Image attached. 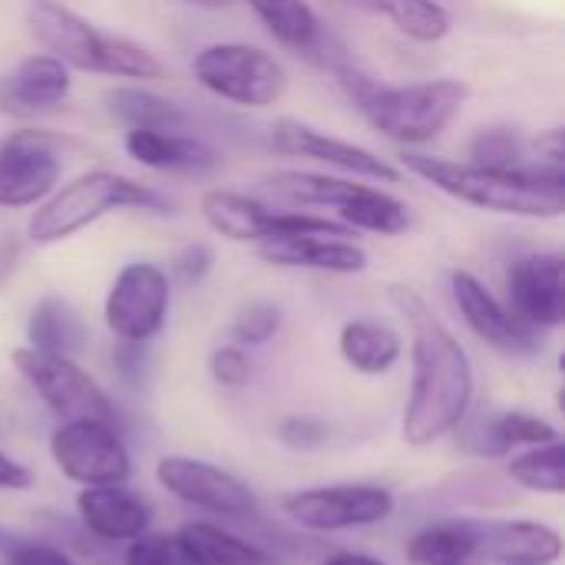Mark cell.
I'll use <instances>...</instances> for the list:
<instances>
[{
	"mask_svg": "<svg viewBox=\"0 0 565 565\" xmlns=\"http://www.w3.org/2000/svg\"><path fill=\"white\" fill-rule=\"evenodd\" d=\"M477 556V533L470 520L457 523H437L417 533L407 543V563L411 565H450L470 563Z\"/></svg>",
	"mask_w": 565,
	"mask_h": 565,
	"instance_id": "cell-29",
	"label": "cell"
},
{
	"mask_svg": "<svg viewBox=\"0 0 565 565\" xmlns=\"http://www.w3.org/2000/svg\"><path fill=\"white\" fill-rule=\"evenodd\" d=\"M321 565H387V563H381V559H374V556H361V553H338V556L324 559Z\"/></svg>",
	"mask_w": 565,
	"mask_h": 565,
	"instance_id": "cell-40",
	"label": "cell"
},
{
	"mask_svg": "<svg viewBox=\"0 0 565 565\" xmlns=\"http://www.w3.org/2000/svg\"><path fill=\"white\" fill-rule=\"evenodd\" d=\"M278 440L288 444V447L311 450V447H321L328 440V427L321 420H315V417H288L278 427Z\"/></svg>",
	"mask_w": 565,
	"mask_h": 565,
	"instance_id": "cell-38",
	"label": "cell"
},
{
	"mask_svg": "<svg viewBox=\"0 0 565 565\" xmlns=\"http://www.w3.org/2000/svg\"><path fill=\"white\" fill-rule=\"evenodd\" d=\"M477 556L497 565H553L563 556V536L553 526L530 520L473 523Z\"/></svg>",
	"mask_w": 565,
	"mask_h": 565,
	"instance_id": "cell-21",
	"label": "cell"
},
{
	"mask_svg": "<svg viewBox=\"0 0 565 565\" xmlns=\"http://www.w3.org/2000/svg\"><path fill=\"white\" fill-rule=\"evenodd\" d=\"M17 374L33 387V394L60 417V420H99L116 424V407L109 394L96 384L89 371L76 364V358L46 354L33 348H17L10 354Z\"/></svg>",
	"mask_w": 565,
	"mask_h": 565,
	"instance_id": "cell-8",
	"label": "cell"
},
{
	"mask_svg": "<svg viewBox=\"0 0 565 565\" xmlns=\"http://www.w3.org/2000/svg\"><path fill=\"white\" fill-rule=\"evenodd\" d=\"M26 26L36 43L70 70L139 83L162 76V60L149 46L99 30L60 0H33L26 7Z\"/></svg>",
	"mask_w": 565,
	"mask_h": 565,
	"instance_id": "cell-5",
	"label": "cell"
},
{
	"mask_svg": "<svg viewBox=\"0 0 565 565\" xmlns=\"http://www.w3.org/2000/svg\"><path fill=\"white\" fill-rule=\"evenodd\" d=\"M258 258L275 268H305L328 275H361L371 268V255L354 238L338 235H281L258 245Z\"/></svg>",
	"mask_w": 565,
	"mask_h": 565,
	"instance_id": "cell-17",
	"label": "cell"
},
{
	"mask_svg": "<svg viewBox=\"0 0 565 565\" xmlns=\"http://www.w3.org/2000/svg\"><path fill=\"white\" fill-rule=\"evenodd\" d=\"M56 470L79 487H113L132 477V457L113 424L63 420L50 437Z\"/></svg>",
	"mask_w": 565,
	"mask_h": 565,
	"instance_id": "cell-13",
	"label": "cell"
},
{
	"mask_svg": "<svg viewBox=\"0 0 565 565\" xmlns=\"http://www.w3.org/2000/svg\"><path fill=\"white\" fill-rule=\"evenodd\" d=\"M358 10L384 17L397 33L414 43H440L450 30V10L437 0H348Z\"/></svg>",
	"mask_w": 565,
	"mask_h": 565,
	"instance_id": "cell-28",
	"label": "cell"
},
{
	"mask_svg": "<svg viewBox=\"0 0 565 565\" xmlns=\"http://www.w3.org/2000/svg\"><path fill=\"white\" fill-rule=\"evenodd\" d=\"M338 354L354 374L381 377L391 367H397V361L404 358V338L391 324L371 318H351L338 331Z\"/></svg>",
	"mask_w": 565,
	"mask_h": 565,
	"instance_id": "cell-23",
	"label": "cell"
},
{
	"mask_svg": "<svg viewBox=\"0 0 565 565\" xmlns=\"http://www.w3.org/2000/svg\"><path fill=\"white\" fill-rule=\"evenodd\" d=\"M113 212L172 215L175 199L122 172L89 169V172L73 175L70 182H60L40 205H33L26 235L33 245H60Z\"/></svg>",
	"mask_w": 565,
	"mask_h": 565,
	"instance_id": "cell-4",
	"label": "cell"
},
{
	"mask_svg": "<svg viewBox=\"0 0 565 565\" xmlns=\"http://www.w3.org/2000/svg\"><path fill=\"white\" fill-rule=\"evenodd\" d=\"M26 348L76 358L86 348V324L79 311L56 295L40 298L26 318Z\"/></svg>",
	"mask_w": 565,
	"mask_h": 565,
	"instance_id": "cell-25",
	"label": "cell"
},
{
	"mask_svg": "<svg viewBox=\"0 0 565 565\" xmlns=\"http://www.w3.org/2000/svg\"><path fill=\"white\" fill-rule=\"evenodd\" d=\"M209 374L218 387H245L248 377H252V361L245 354V348L238 344H225V348H215L212 358H209Z\"/></svg>",
	"mask_w": 565,
	"mask_h": 565,
	"instance_id": "cell-35",
	"label": "cell"
},
{
	"mask_svg": "<svg viewBox=\"0 0 565 565\" xmlns=\"http://www.w3.org/2000/svg\"><path fill=\"white\" fill-rule=\"evenodd\" d=\"M252 13L262 20V26L288 50L295 53H315L321 40L328 36V26L321 23L318 10L308 0H245Z\"/></svg>",
	"mask_w": 565,
	"mask_h": 565,
	"instance_id": "cell-26",
	"label": "cell"
},
{
	"mask_svg": "<svg viewBox=\"0 0 565 565\" xmlns=\"http://www.w3.org/2000/svg\"><path fill=\"white\" fill-rule=\"evenodd\" d=\"M450 298L463 318V324L490 348L503 351V354H516V358H530L543 351V334L526 328L510 308L507 301H500L483 278H477L467 268H454L450 271Z\"/></svg>",
	"mask_w": 565,
	"mask_h": 565,
	"instance_id": "cell-15",
	"label": "cell"
},
{
	"mask_svg": "<svg viewBox=\"0 0 565 565\" xmlns=\"http://www.w3.org/2000/svg\"><path fill=\"white\" fill-rule=\"evenodd\" d=\"M73 79L70 66L60 63L53 53H30L23 56L3 79H0V109L17 116H33L56 109L70 99Z\"/></svg>",
	"mask_w": 565,
	"mask_h": 565,
	"instance_id": "cell-19",
	"label": "cell"
},
{
	"mask_svg": "<svg viewBox=\"0 0 565 565\" xmlns=\"http://www.w3.org/2000/svg\"><path fill=\"white\" fill-rule=\"evenodd\" d=\"M103 103H106L109 119H116L122 129H182L185 126V113L179 109V103L136 83L106 89Z\"/></svg>",
	"mask_w": 565,
	"mask_h": 565,
	"instance_id": "cell-27",
	"label": "cell"
},
{
	"mask_svg": "<svg viewBox=\"0 0 565 565\" xmlns=\"http://www.w3.org/2000/svg\"><path fill=\"white\" fill-rule=\"evenodd\" d=\"M507 477L530 493L543 497H563L565 493V447L563 440L526 447L523 454H513L507 463Z\"/></svg>",
	"mask_w": 565,
	"mask_h": 565,
	"instance_id": "cell-30",
	"label": "cell"
},
{
	"mask_svg": "<svg viewBox=\"0 0 565 565\" xmlns=\"http://www.w3.org/2000/svg\"><path fill=\"white\" fill-rule=\"evenodd\" d=\"M271 149L291 159H311L318 166L334 169L338 175H351V179H364V182H377V185H401L404 182V169H397L391 159H381L374 149L341 139L315 122L295 119V116H281L271 126Z\"/></svg>",
	"mask_w": 565,
	"mask_h": 565,
	"instance_id": "cell-10",
	"label": "cell"
},
{
	"mask_svg": "<svg viewBox=\"0 0 565 565\" xmlns=\"http://www.w3.org/2000/svg\"><path fill=\"white\" fill-rule=\"evenodd\" d=\"M490 169H516L530 162V139L516 126H487L470 139V159Z\"/></svg>",
	"mask_w": 565,
	"mask_h": 565,
	"instance_id": "cell-31",
	"label": "cell"
},
{
	"mask_svg": "<svg viewBox=\"0 0 565 565\" xmlns=\"http://www.w3.org/2000/svg\"><path fill=\"white\" fill-rule=\"evenodd\" d=\"M391 301L411 328V397L404 407V440L430 447L454 434L473 407L477 377L463 344L414 288H391Z\"/></svg>",
	"mask_w": 565,
	"mask_h": 565,
	"instance_id": "cell-1",
	"label": "cell"
},
{
	"mask_svg": "<svg viewBox=\"0 0 565 565\" xmlns=\"http://www.w3.org/2000/svg\"><path fill=\"white\" fill-rule=\"evenodd\" d=\"M212 268H215V252H212V245L192 242V245H185V248L175 252V258H172V265H169L166 275H172V278L182 281V285H202V281L212 275Z\"/></svg>",
	"mask_w": 565,
	"mask_h": 565,
	"instance_id": "cell-36",
	"label": "cell"
},
{
	"mask_svg": "<svg viewBox=\"0 0 565 565\" xmlns=\"http://www.w3.org/2000/svg\"><path fill=\"white\" fill-rule=\"evenodd\" d=\"M126 565H195L189 559L179 533H142L136 540H129L126 553H122Z\"/></svg>",
	"mask_w": 565,
	"mask_h": 565,
	"instance_id": "cell-34",
	"label": "cell"
},
{
	"mask_svg": "<svg viewBox=\"0 0 565 565\" xmlns=\"http://www.w3.org/2000/svg\"><path fill=\"white\" fill-rule=\"evenodd\" d=\"M281 321L285 315L275 301H248L232 321V338L238 348H262L275 341V334L281 331Z\"/></svg>",
	"mask_w": 565,
	"mask_h": 565,
	"instance_id": "cell-33",
	"label": "cell"
},
{
	"mask_svg": "<svg viewBox=\"0 0 565 565\" xmlns=\"http://www.w3.org/2000/svg\"><path fill=\"white\" fill-rule=\"evenodd\" d=\"M182 3L199 7V10H225V7H232L235 0H182Z\"/></svg>",
	"mask_w": 565,
	"mask_h": 565,
	"instance_id": "cell-41",
	"label": "cell"
},
{
	"mask_svg": "<svg viewBox=\"0 0 565 565\" xmlns=\"http://www.w3.org/2000/svg\"><path fill=\"white\" fill-rule=\"evenodd\" d=\"M156 480L169 497H175L185 507H195L202 513H212V516H222L232 523L262 520V507H258L255 493L248 490V483H242L235 473H228L209 460L162 457L156 463Z\"/></svg>",
	"mask_w": 565,
	"mask_h": 565,
	"instance_id": "cell-12",
	"label": "cell"
},
{
	"mask_svg": "<svg viewBox=\"0 0 565 565\" xmlns=\"http://www.w3.org/2000/svg\"><path fill=\"white\" fill-rule=\"evenodd\" d=\"M281 510L308 533H348L384 523L394 513V493L377 483L311 487L288 493Z\"/></svg>",
	"mask_w": 565,
	"mask_h": 565,
	"instance_id": "cell-11",
	"label": "cell"
},
{
	"mask_svg": "<svg viewBox=\"0 0 565 565\" xmlns=\"http://www.w3.org/2000/svg\"><path fill=\"white\" fill-rule=\"evenodd\" d=\"M268 189L281 195L285 202L308 205V209H334L338 222L351 232H371V235H404L414 225L411 205L381 189L377 182L351 179V175H331V172H305L288 169L275 172L268 179Z\"/></svg>",
	"mask_w": 565,
	"mask_h": 565,
	"instance_id": "cell-6",
	"label": "cell"
},
{
	"mask_svg": "<svg viewBox=\"0 0 565 565\" xmlns=\"http://www.w3.org/2000/svg\"><path fill=\"white\" fill-rule=\"evenodd\" d=\"M315 56H321V63L338 76L341 89L358 106L364 122L404 149H424L434 139H440L460 119L470 96L467 83L454 76L417 79V83H381L351 60V53L338 43L334 33L321 40Z\"/></svg>",
	"mask_w": 565,
	"mask_h": 565,
	"instance_id": "cell-2",
	"label": "cell"
},
{
	"mask_svg": "<svg viewBox=\"0 0 565 565\" xmlns=\"http://www.w3.org/2000/svg\"><path fill=\"white\" fill-rule=\"evenodd\" d=\"M404 169L437 192L493 215L513 218H559L565 212V172L536 162L516 169H490L477 162H457L420 149H404Z\"/></svg>",
	"mask_w": 565,
	"mask_h": 565,
	"instance_id": "cell-3",
	"label": "cell"
},
{
	"mask_svg": "<svg viewBox=\"0 0 565 565\" xmlns=\"http://www.w3.org/2000/svg\"><path fill=\"white\" fill-rule=\"evenodd\" d=\"M3 553H7V565H76L63 550L33 540H13L10 546H3Z\"/></svg>",
	"mask_w": 565,
	"mask_h": 565,
	"instance_id": "cell-37",
	"label": "cell"
},
{
	"mask_svg": "<svg viewBox=\"0 0 565 565\" xmlns=\"http://www.w3.org/2000/svg\"><path fill=\"white\" fill-rule=\"evenodd\" d=\"M199 212L205 225L238 245H262L275 235L278 209L265 205L262 199H252L245 192L232 189H209L199 199Z\"/></svg>",
	"mask_w": 565,
	"mask_h": 565,
	"instance_id": "cell-22",
	"label": "cell"
},
{
	"mask_svg": "<svg viewBox=\"0 0 565 565\" xmlns=\"http://www.w3.org/2000/svg\"><path fill=\"white\" fill-rule=\"evenodd\" d=\"M507 308L533 331L546 334L565 321V258L559 252H530L507 268Z\"/></svg>",
	"mask_w": 565,
	"mask_h": 565,
	"instance_id": "cell-16",
	"label": "cell"
},
{
	"mask_svg": "<svg viewBox=\"0 0 565 565\" xmlns=\"http://www.w3.org/2000/svg\"><path fill=\"white\" fill-rule=\"evenodd\" d=\"M33 487V470L13 457H7L0 450V490H10V493H23Z\"/></svg>",
	"mask_w": 565,
	"mask_h": 565,
	"instance_id": "cell-39",
	"label": "cell"
},
{
	"mask_svg": "<svg viewBox=\"0 0 565 565\" xmlns=\"http://www.w3.org/2000/svg\"><path fill=\"white\" fill-rule=\"evenodd\" d=\"M179 540L195 565H281V559L215 523H185Z\"/></svg>",
	"mask_w": 565,
	"mask_h": 565,
	"instance_id": "cell-24",
	"label": "cell"
},
{
	"mask_svg": "<svg viewBox=\"0 0 565 565\" xmlns=\"http://www.w3.org/2000/svg\"><path fill=\"white\" fill-rule=\"evenodd\" d=\"M450 565H473V563H450Z\"/></svg>",
	"mask_w": 565,
	"mask_h": 565,
	"instance_id": "cell-42",
	"label": "cell"
},
{
	"mask_svg": "<svg viewBox=\"0 0 565 565\" xmlns=\"http://www.w3.org/2000/svg\"><path fill=\"white\" fill-rule=\"evenodd\" d=\"M122 149L142 169L172 175H209L222 162L205 139L182 129H126Z\"/></svg>",
	"mask_w": 565,
	"mask_h": 565,
	"instance_id": "cell-18",
	"label": "cell"
},
{
	"mask_svg": "<svg viewBox=\"0 0 565 565\" xmlns=\"http://www.w3.org/2000/svg\"><path fill=\"white\" fill-rule=\"evenodd\" d=\"M195 83L232 106L268 109L288 93V70L275 53L245 40H218L195 50L189 60Z\"/></svg>",
	"mask_w": 565,
	"mask_h": 565,
	"instance_id": "cell-7",
	"label": "cell"
},
{
	"mask_svg": "<svg viewBox=\"0 0 565 565\" xmlns=\"http://www.w3.org/2000/svg\"><path fill=\"white\" fill-rule=\"evenodd\" d=\"M63 179L60 139L43 129H17L0 139V209H33Z\"/></svg>",
	"mask_w": 565,
	"mask_h": 565,
	"instance_id": "cell-14",
	"label": "cell"
},
{
	"mask_svg": "<svg viewBox=\"0 0 565 565\" xmlns=\"http://www.w3.org/2000/svg\"><path fill=\"white\" fill-rule=\"evenodd\" d=\"M490 424H493V434L500 437V444L507 447V454L513 447H543V444L563 440L559 430L533 411H503Z\"/></svg>",
	"mask_w": 565,
	"mask_h": 565,
	"instance_id": "cell-32",
	"label": "cell"
},
{
	"mask_svg": "<svg viewBox=\"0 0 565 565\" xmlns=\"http://www.w3.org/2000/svg\"><path fill=\"white\" fill-rule=\"evenodd\" d=\"M79 523L103 543H129L142 536L152 523V507L132 493L126 483L113 487H83L76 497Z\"/></svg>",
	"mask_w": 565,
	"mask_h": 565,
	"instance_id": "cell-20",
	"label": "cell"
},
{
	"mask_svg": "<svg viewBox=\"0 0 565 565\" xmlns=\"http://www.w3.org/2000/svg\"><path fill=\"white\" fill-rule=\"evenodd\" d=\"M172 308V278L156 262H129L116 271L103 321L119 344H149L162 334Z\"/></svg>",
	"mask_w": 565,
	"mask_h": 565,
	"instance_id": "cell-9",
	"label": "cell"
}]
</instances>
